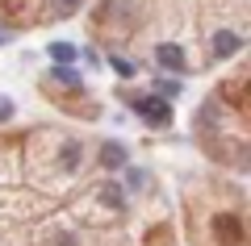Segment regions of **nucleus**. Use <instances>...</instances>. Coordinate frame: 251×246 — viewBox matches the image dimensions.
<instances>
[{"mask_svg":"<svg viewBox=\"0 0 251 246\" xmlns=\"http://www.w3.org/2000/svg\"><path fill=\"white\" fill-rule=\"evenodd\" d=\"M105 63H109V71H113L117 79H134V75H138V63H134V59H126V54H109Z\"/></svg>","mask_w":251,"mask_h":246,"instance_id":"obj_7","label":"nucleus"},{"mask_svg":"<svg viewBox=\"0 0 251 246\" xmlns=\"http://www.w3.org/2000/svg\"><path fill=\"white\" fill-rule=\"evenodd\" d=\"M50 79H54V84H63V88H80V84H84L75 67H50Z\"/></svg>","mask_w":251,"mask_h":246,"instance_id":"obj_8","label":"nucleus"},{"mask_svg":"<svg viewBox=\"0 0 251 246\" xmlns=\"http://www.w3.org/2000/svg\"><path fill=\"white\" fill-rule=\"evenodd\" d=\"M100 201H105V204H122V188H117V184L100 188Z\"/></svg>","mask_w":251,"mask_h":246,"instance_id":"obj_12","label":"nucleus"},{"mask_svg":"<svg viewBox=\"0 0 251 246\" xmlns=\"http://www.w3.org/2000/svg\"><path fill=\"white\" fill-rule=\"evenodd\" d=\"M63 167L67 171L80 167V142H67V146H63Z\"/></svg>","mask_w":251,"mask_h":246,"instance_id":"obj_9","label":"nucleus"},{"mask_svg":"<svg viewBox=\"0 0 251 246\" xmlns=\"http://www.w3.org/2000/svg\"><path fill=\"white\" fill-rule=\"evenodd\" d=\"M17 34H21V29H13V25H4V21H0V46L17 42Z\"/></svg>","mask_w":251,"mask_h":246,"instance_id":"obj_13","label":"nucleus"},{"mask_svg":"<svg viewBox=\"0 0 251 246\" xmlns=\"http://www.w3.org/2000/svg\"><path fill=\"white\" fill-rule=\"evenodd\" d=\"M75 54H80V46H75V42H50V46H46L50 67H75Z\"/></svg>","mask_w":251,"mask_h":246,"instance_id":"obj_6","label":"nucleus"},{"mask_svg":"<svg viewBox=\"0 0 251 246\" xmlns=\"http://www.w3.org/2000/svg\"><path fill=\"white\" fill-rule=\"evenodd\" d=\"M97 163L105 171H126V167H130V146L117 142V138H105V142H100V150H97Z\"/></svg>","mask_w":251,"mask_h":246,"instance_id":"obj_2","label":"nucleus"},{"mask_svg":"<svg viewBox=\"0 0 251 246\" xmlns=\"http://www.w3.org/2000/svg\"><path fill=\"white\" fill-rule=\"evenodd\" d=\"M214 234L222 246H247V234H243V221L234 217V213H218L214 221Z\"/></svg>","mask_w":251,"mask_h":246,"instance_id":"obj_4","label":"nucleus"},{"mask_svg":"<svg viewBox=\"0 0 251 246\" xmlns=\"http://www.w3.org/2000/svg\"><path fill=\"white\" fill-rule=\"evenodd\" d=\"M84 9V0H54V13L59 17H72V13H80Z\"/></svg>","mask_w":251,"mask_h":246,"instance_id":"obj_11","label":"nucleus"},{"mask_svg":"<svg viewBox=\"0 0 251 246\" xmlns=\"http://www.w3.org/2000/svg\"><path fill=\"white\" fill-rule=\"evenodd\" d=\"M13 117H17V100H13V96H4V92H0V125H9Z\"/></svg>","mask_w":251,"mask_h":246,"instance_id":"obj_10","label":"nucleus"},{"mask_svg":"<svg viewBox=\"0 0 251 246\" xmlns=\"http://www.w3.org/2000/svg\"><path fill=\"white\" fill-rule=\"evenodd\" d=\"M75 59H84V63H88V67H100V54H97V50H92V46H84V50H80V54H75Z\"/></svg>","mask_w":251,"mask_h":246,"instance_id":"obj_14","label":"nucleus"},{"mask_svg":"<svg viewBox=\"0 0 251 246\" xmlns=\"http://www.w3.org/2000/svg\"><path fill=\"white\" fill-rule=\"evenodd\" d=\"M209 50H214V59H218V63H226V59H234V54L243 50V38H239V34H230V29H218V34L209 38Z\"/></svg>","mask_w":251,"mask_h":246,"instance_id":"obj_5","label":"nucleus"},{"mask_svg":"<svg viewBox=\"0 0 251 246\" xmlns=\"http://www.w3.org/2000/svg\"><path fill=\"white\" fill-rule=\"evenodd\" d=\"M126 105L134 109L147 125H155V130H168V125H172V105L159 100L155 92H126Z\"/></svg>","mask_w":251,"mask_h":246,"instance_id":"obj_1","label":"nucleus"},{"mask_svg":"<svg viewBox=\"0 0 251 246\" xmlns=\"http://www.w3.org/2000/svg\"><path fill=\"white\" fill-rule=\"evenodd\" d=\"M155 63H159V71H168V75H184L188 71V54H184V46H176V42L155 46Z\"/></svg>","mask_w":251,"mask_h":246,"instance_id":"obj_3","label":"nucleus"}]
</instances>
